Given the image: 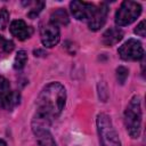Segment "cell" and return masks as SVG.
I'll use <instances>...</instances> for the list:
<instances>
[{"instance_id":"obj_1","label":"cell","mask_w":146,"mask_h":146,"mask_svg":"<svg viewBox=\"0 0 146 146\" xmlns=\"http://www.w3.org/2000/svg\"><path fill=\"white\" fill-rule=\"evenodd\" d=\"M66 89L59 82H50L42 88L36 102L35 113L32 120V130H49L48 128L56 120L65 107Z\"/></svg>"},{"instance_id":"obj_2","label":"cell","mask_w":146,"mask_h":146,"mask_svg":"<svg viewBox=\"0 0 146 146\" xmlns=\"http://www.w3.org/2000/svg\"><path fill=\"white\" fill-rule=\"evenodd\" d=\"M124 125L131 138H138L141 129V105L139 96H133L124 111Z\"/></svg>"},{"instance_id":"obj_3","label":"cell","mask_w":146,"mask_h":146,"mask_svg":"<svg viewBox=\"0 0 146 146\" xmlns=\"http://www.w3.org/2000/svg\"><path fill=\"white\" fill-rule=\"evenodd\" d=\"M96 124L100 146H121L119 135L113 125L111 117L107 114H98L96 119Z\"/></svg>"},{"instance_id":"obj_4","label":"cell","mask_w":146,"mask_h":146,"mask_svg":"<svg viewBox=\"0 0 146 146\" xmlns=\"http://www.w3.org/2000/svg\"><path fill=\"white\" fill-rule=\"evenodd\" d=\"M141 14V6L136 1L125 0L121 3L115 14V23L117 26H125L133 23Z\"/></svg>"},{"instance_id":"obj_5","label":"cell","mask_w":146,"mask_h":146,"mask_svg":"<svg viewBox=\"0 0 146 146\" xmlns=\"http://www.w3.org/2000/svg\"><path fill=\"white\" fill-rule=\"evenodd\" d=\"M19 92L11 90L9 81L0 75V106L7 111H11L19 104Z\"/></svg>"},{"instance_id":"obj_6","label":"cell","mask_w":146,"mask_h":146,"mask_svg":"<svg viewBox=\"0 0 146 146\" xmlns=\"http://www.w3.org/2000/svg\"><path fill=\"white\" fill-rule=\"evenodd\" d=\"M120 57L123 60H139L144 58V48L140 41L136 39H129L117 50Z\"/></svg>"},{"instance_id":"obj_7","label":"cell","mask_w":146,"mask_h":146,"mask_svg":"<svg viewBox=\"0 0 146 146\" xmlns=\"http://www.w3.org/2000/svg\"><path fill=\"white\" fill-rule=\"evenodd\" d=\"M71 13L78 21H89L95 14L97 7L90 2L84 1H72L70 3Z\"/></svg>"},{"instance_id":"obj_8","label":"cell","mask_w":146,"mask_h":146,"mask_svg":"<svg viewBox=\"0 0 146 146\" xmlns=\"http://www.w3.org/2000/svg\"><path fill=\"white\" fill-rule=\"evenodd\" d=\"M40 38H41V42L44 47L51 48V47L56 46L60 39L59 27L50 22L47 23L40 31Z\"/></svg>"},{"instance_id":"obj_9","label":"cell","mask_w":146,"mask_h":146,"mask_svg":"<svg viewBox=\"0 0 146 146\" xmlns=\"http://www.w3.org/2000/svg\"><path fill=\"white\" fill-rule=\"evenodd\" d=\"M107 14H108V7L106 3H100L99 7H97L95 14L92 15V17L88 21V26L91 31H98L99 29H102L105 23H106V18H107Z\"/></svg>"},{"instance_id":"obj_10","label":"cell","mask_w":146,"mask_h":146,"mask_svg":"<svg viewBox=\"0 0 146 146\" xmlns=\"http://www.w3.org/2000/svg\"><path fill=\"white\" fill-rule=\"evenodd\" d=\"M10 32L11 34L17 38L18 40H26L29 39L32 33H33V30L31 26H29L22 19H16V21H13L11 24H10Z\"/></svg>"},{"instance_id":"obj_11","label":"cell","mask_w":146,"mask_h":146,"mask_svg":"<svg viewBox=\"0 0 146 146\" xmlns=\"http://www.w3.org/2000/svg\"><path fill=\"white\" fill-rule=\"evenodd\" d=\"M123 38V32L119 27H111L103 34V43L107 47H112L121 41Z\"/></svg>"},{"instance_id":"obj_12","label":"cell","mask_w":146,"mask_h":146,"mask_svg":"<svg viewBox=\"0 0 146 146\" xmlns=\"http://www.w3.org/2000/svg\"><path fill=\"white\" fill-rule=\"evenodd\" d=\"M34 135L36 137L38 146H57L49 130H38L34 131Z\"/></svg>"},{"instance_id":"obj_13","label":"cell","mask_w":146,"mask_h":146,"mask_svg":"<svg viewBox=\"0 0 146 146\" xmlns=\"http://www.w3.org/2000/svg\"><path fill=\"white\" fill-rule=\"evenodd\" d=\"M50 23L55 24V25H67L68 22H70V18H68V15L66 13L65 9L63 8H58L57 10H55L51 16H50Z\"/></svg>"},{"instance_id":"obj_14","label":"cell","mask_w":146,"mask_h":146,"mask_svg":"<svg viewBox=\"0 0 146 146\" xmlns=\"http://www.w3.org/2000/svg\"><path fill=\"white\" fill-rule=\"evenodd\" d=\"M26 62H27V54H26V51L19 50V51L16 54V56H15V59H14V67H15L16 70H22V68L25 66Z\"/></svg>"},{"instance_id":"obj_15","label":"cell","mask_w":146,"mask_h":146,"mask_svg":"<svg viewBox=\"0 0 146 146\" xmlns=\"http://www.w3.org/2000/svg\"><path fill=\"white\" fill-rule=\"evenodd\" d=\"M14 49V42L0 35V54H9Z\"/></svg>"},{"instance_id":"obj_16","label":"cell","mask_w":146,"mask_h":146,"mask_svg":"<svg viewBox=\"0 0 146 146\" xmlns=\"http://www.w3.org/2000/svg\"><path fill=\"white\" fill-rule=\"evenodd\" d=\"M43 7H44V2H42V1L33 2V6L30 8V11L27 13V16L31 18H35L40 14V11L43 9Z\"/></svg>"},{"instance_id":"obj_17","label":"cell","mask_w":146,"mask_h":146,"mask_svg":"<svg viewBox=\"0 0 146 146\" xmlns=\"http://www.w3.org/2000/svg\"><path fill=\"white\" fill-rule=\"evenodd\" d=\"M129 75V70L124 66H119L116 68V80L120 84H123Z\"/></svg>"},{"instance_id":"obj_18","label":"cell","mask_w":146,"mask_h":146,"mask_svg":"<svg viewBox=\"0 0 146 146\" xmlns=\"http://www.w3.org/2000/svg\"><path fill=\"white\" fill-rule=\"evenodd\" d=\"M9 22V13L6 8L0 9V29H5Z\"/></svg>"},{"instance_id":"obj_19","label":"cell","mask_w":146,"mask_h":146,"mask_svg":"<svg viewBox=\"0 0 146 146\" xmlns=\"http://www.w3.org/2000/svg\"><path fill=\"white\" fill-rule=\"evenodd\" d=\"M145 30H146V27H145V21H141L138 25H137V27L135 29V33L137 34V35H139V36H145V34H146V32H145Z\"/></svg>"},{"instance_id":"obj_20","label":"cell","mask_w":146,"mask_h":146,"mask_svg":"<svg viewBox=\"0 0 146 146\" xmlns=\"http://www.w3.org/2000/svg\"><path fill=\"white\" fill-rule=\"evenodd\" d=\"M0 146H7V144L3 139H0Z\"/></svg>"}]
</instances>
